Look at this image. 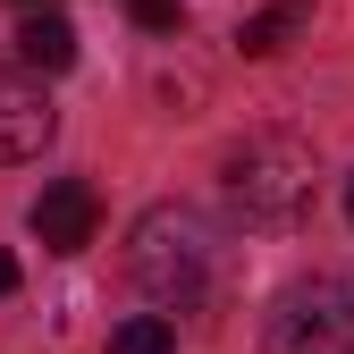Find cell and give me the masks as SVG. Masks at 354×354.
<instances>
[{
  "label": "cell",
  "mask_w": 354,
  "mask_h": 354,
  "mask_svg": "<svg viewBox=\"0 0 354 354\" xmlns=\"http://www.w3.org/2000/svg\"><path fill=\"white\" fill-rule=\"evenodd\" d=\"M219 186H228V203L253 228H287V219H304V203H313V144L261 127V136L219 152Z\"/></svg>",
  "instance_id": "cell-1"
},
{
  "label": "cell",
  "mask_w": 354,
  "mask_h": 354,
  "mask_svg": "<svg viewBox=\"0 0 354 354\" xmlns=\"http://www.w3.org/2000/svg\"><path fill=\"white\" fill-rule=\"evenodd\" d=\"M0 295H17V253H0Z\"/></svg>",
  "instance_id": "cell-10"
},
{
  "label": "cell",
  "mask_w": 354,
  "mask_h": 354,
  "mask_svg": "<svg viewBox=\"0 0 354 354\" xmlns=\"http://www.w3.org/2000/svg\"><path fill=\"white\" fill-rule=\"evenodd\" d=\"M17 59L42 68V76H68V68H76V26L51 17V9H34V17L17 26Z\"/></svg>",
  "instance_id": "cell-6"
},
{
  "label": "cell",
  "mask_w": 354,
  "mask_h": 354,
  "mask_svg": "<svg viewBox=\"0 0 354 354\" xmlns=\"http://www.w3.org/2000/svg\"><path fill=\"white\" fill-rule=\"evenodd\" d=\"M110 354H177V321L169 313H127L110 329Z\"/></svg>",
  "instance_id": "cell-8"
},
{
  "label": "cell",
  "mask_w": 354,
  "mask_h": 354,
  "mask_svg": "<svg viewBox=\"0 0 354 354\" xmlns=\"http://www.w3.org/2000/svg\"><path fill=\"white\" fill-rule=\"evenodd\" d=\"M26 9H42V0H26Z\"/></svg>",
  "instance_id": "cell-12"
},
{
  "label": "cell",
  "mask_w": 354,
  "mask_h": 354,
  "mask_svg": "<svg viewBox=\"0 0 354 354\" xmlns=\"http://www.w3.org/2000/svg\"><path fill=\"white\" fill-rule=\"evenodd\" d=\"M136 26L144 34H177V0H136Z\"/></svg>",
  "instance_id": "cell-9"
},
{
  "label": "cell",
  "mask_w": 354,
  "mask_h": 354,
  "mask_svg": "<svg viewBox=\"0 0 354 354\" xmlns=\"http://www.w3.org/2000/svg\"><path fill=\"white\" fill-rule=\"evenodd\" d=\"M127 270H136V287H144L152 304L186 313V304L211 287V228H203V211L152 203V211L136 219V236H127Z\"/></svg>",
  "instance_id": "cell-2"
},
{
  "label": "cell",
  "mask_w": 354,
  "mask_h": 354,
  "mask_svg": "<svg viewBox=\"0 0 354 354\" xmlns=\"http://www.w3.org/2000/svg\"><path fill=\"white\" fill-rule=\"evenodd\" d=\"M270 354H354V279H313L270 313Z\"/></svg>",
  "instance_id": "cell-3"
},
{
  "label": "cell",
  "mask_w": 354,
  "mask_h": 354,
  "mask_svg": "<svg viewBox=\"0 0 354 354\" xmlns=\"http://www.w3.org/2000/svg\"><path fill=\"white\" fill-rule=\"evenodd\" d=\"M346 219H354V177H346Z\"/></svg>",
  "instance_id": "cell-11"
},
{
  "label": "cell",
  "mask_w": 354,
  "mask_h": 354,
  "mask_svg": "<svg viewBox=\"0 0 354 354\" xmlns=\"http://www.w3.org/2000/svg\"><path fill=\"white\" fill-rule=\"evenodd\" d=\"M304 26H313V0H270L261 17H245V26H236V42H245V59H270V51H287Z\"/></svg>",
  "instance_id": "cell-7"
},
{
  "label": "cell",
  "mask_w": 354,
  "mask_h": 354,
  "mask_svg": "<svg viewBox=\"0 0 354 354\" xmlns=\"http://www.w3.org/2000/svg\"><path fill=\"white\" fill-rule=\"evenodd\" d=\"M51 102H42V68H26V59H9L0 51V169H17V160H34L42 144H51Z\"/></svg>",
  "instance_id": "cell-4"
},
{
  "label": "cell",
  "mask_w": 354,
  "mask_h": 354,
  "mask_svg": "<svg viewBox=\"0 0 354 354\" xmlns=\"http://www.w3.org/2000/svg\"><path fill=\"white\" fill-rule=\"evenodd\" d=\"M93 228H102V203H93L84 177H59V186L34 194V236H42V253H84Z\"/></svg>",
  "instance_id": "cell-5"
}]
</instances>
